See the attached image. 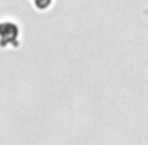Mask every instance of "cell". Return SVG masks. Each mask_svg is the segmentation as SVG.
Segmentation results:
<instances>
[{
	"mask_svg": "<svg viewBox=\"0 0 148 145\" xmlns=\"http://www.w3.org/2000/svg\"><path fill=\"white\" fill-rule=\"evenodd\" d=\"M21 25L13 19H0V49H19L23 44Z\"/></svg>",
	"mask_w": 148,
	"mask_h": 145,
	"instance_id": "6da1fadb",
	"label": "cell"
},
{
	"mask_svg": "<svg viewBox=\"0 0 148 145\" xmlns=\"http://www.w3.org/2000/svg\"><path fill=\"white\" fill-rule=\"evenodd\" d=\"M28 2L36 8V11H49L53 8L54 0H28Z\"/></svg>",
	"mask_w": 148,
	"mask_h": 145,
	"instance_id": "7a4b0ae2",
	"label": "cell"
}]
</instances>
